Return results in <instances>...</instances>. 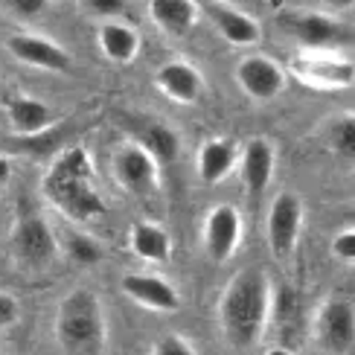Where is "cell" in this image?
I'll use <instances>...</instances> for the list:
<instances>
[{"mask_svg": "<svg viewBox=\"0 0 355 355\" xmlns=\"http://www.w3.org/2000/svg\"><path fill=\"white\" fill-rule=\"evenodd\" d=\"M0 355H6V352H3V349H0Z\"/></svg>", "mask_w": 355, "mask_h": 355, "instance_id": "35", "label": "cell"}, {"mask_svg": "<svg viewBox=\"0 0 355 355\" xmlns=\"http://www.w3.org/2000/svg\"><path fill=\"white\" fill-rule=\"evenodd\" d=\"M152 355H196V349H192V344L187 341L184 335L169 332V335H164V338H160V341L155 344Z\"/></svg>", "mask_w": 355, "mask_h": 355, "instance_id": "25", "label": "cell"}, {"mask_svg": "<svg viewBox=\"0 0 355 355\" xmlns=\"http://www.w3.org/2000/svg\"><path fill=\"white\" fill-rule=\"evenodd\" d=\"M288 70L312 91H349L355 82V62L344 50H300Z\"/></svg>", "mask_w": 355, "mask_h": 355, "instance_id": "4", "label": "cell"}, {"mask_svg": "<svg viewBox=\"0 0 355 355\" xmlns=\"http://www.w3.org/2000/svg\"><path fill=\"white\" fill-rule=\"evenodd\" d=\"M9 53L18 62L38 67V70H50V73H64L70 67V55L62 44L50 41L47 35H35V33H18L9 38Z\"/></svg>", "mask_w": 355, "mask_h": 355, "instance_id": "15", "label": "cell"}, {"mask_svg": "<svg viewBox=\"0 0 355 355\" xmlns=\"http://www.w3.org/2000/svg\"><path fill=\"white\" fill-rule=\"evenodd\" d=\"M128 248H131V254L143 262L164 265L172 257V236L164 225H157V221H137V225H131Z\"/></svg>", "mask_w": 355, "mask_h": 355, "instance_id": "19", "label": "cell"}, {"mask_svg": "<svg viewBox=\"0 0 355 355\" xmlns=\"http://www.w3.org/2000/svg\"><path fill=\"white\" fill-rule=\"evenodd\" d=\"M67 3H76V0H67Z\"/></svg>", "mask_w": 355, "mask_h": 355, "instance_id": "34", "label": "cell"}, {"mask_svg": "<svg viewBox=\"0 0 355 355\" xmlns=\"http://www.w3.org/2000/svg\"><path fill=\"white\" fill-rule=\"evenodd\" d=\"M198 6L210 15L218 35L233 47H254L262 38V26L250 18L248 12L236 9V3H221V0H198Z\"/></svg>", "mask_w": 355, "mask_h": 355, "instance_id": "12", "label": "cell"}, {"mask_svg": "<svg viewBox=\"0 0 355 355\" xmlns=\"http://www.w3.org/2000/svg\"><path fill=\"white\" fill-rule=\"evenodd\" d=\"M137 143L157 160L160 166L175 164L178 155H181V137H178V131L172 125H164V123H149L143 128Z\"/></svg>", "mask_w": 355, "mask_h": 355, "instance_id": "22", "label": "cell"}, {"mask_svg": "<svg viewBox=\"0 0 355 355\" xmlns=\"http://www.w3.org/2000/svg\"><path fill=\"white\" fill-rule=\"evenodd\" d=\"M323 9L332 12V15H341V12H349L355 6V0H320Z\"/></svg>", "mask_w": 355, "mask_h": 355, "instance_id": "30", "label": "cell"}, {"mask_svg": "<svg viewBox=\"0 0 355 355\" xmlns=\"http://www.w3.org/2000/svg\"><path fill=\"white\" fill-rule=\"evenodd\" d=\"M332 257L341 259V262H352L355 259V230L352 227L341 230L332 239Z\"/></svg>", "mask_w": 355, "mask_h": 355, "instance_id": "26", "label": "cell"}, {"mask_svg": "<svg viewBox=\"0 0 355 355\" xmlns=\"http://www.w3.org/2000/svg\"><path fill=\"white\" fill-rule=\"evenodd\" d=\"M9 6H12V12L18 15V18L33 21V18H38V15L50 6V0H9Z\"/></svg>", "mask_w": 355, "mask_h": 355, "instance_id": "29", "label": "cell"}, {"mask_svg": "<svg viewBox=\"0 0 355 355\" xmlns=\"http://www.w3.org/2000/svg\"><path fill=\"white\" fill-rule=\"evenodd\" d=\"M114 178L128 196L146 198L160 189V164L137 140H131L114 152Z\"/></svg>", "mask_w": 355, "mask_h": 355, "instance_id": "10", "label": "cell"}, {"mask_svg": "<svg viewBox=\"0 0 355 355\" xmlns=\"http://www.w3.org/2000/svg\"><path fill=\"white\" fill-rule=\"evenodd\" d=\"M242 236H245V221L233 204H216L207 210L201 242H204V254L210 257V262L216 265L230 262L242 245Z\"/></svg>", "mask_w": 355, "mask_h": 355, "instance_id": "9", "label": "cell"}, {"mask_svg": "<svg viewBox=\"0 0 355 355\" xmlns=\"http://www.w3.org/2000/svg\"><path fill=\"white\" fill-rule=\"evenodd\" d=\"M198 0H149V18L169 38L189 35L198 24Z\"/></svg>", "mask_w": 355, "mask_h": 355, "instance_id": "18", "label": "cell"}, {"mask_svg": "<svg viewBox=\"0 0 355 355\" xmlns=\"http://www.w3.org/2000/svg\"><path fill=\"white\" fill-rule=\"evenodd\" d=\"M58 250H64V254L76 262V265H94L102 259V245L94 239V236L87 233H67L64 236V245H58Z\"/></svg>", "mask_w": 355, "mask_h": 355, "instance_id": "23", "label": "cell"}, {"mask_svg": "<svg viewBox=\"0 0 355 355\" xmlns=\"http://www.w3.org/2000/svg\"><path fill=\"white\" fill-rule=\"evenodd\" d=\"M221 3H239V0H221Z\"/></svg>", "mask_w": 355, "mask_h": 355, "instance_id": "33", "label": "cell"}, {"mask_svg": "<svg viewBox=\"0 0 355 355\" xmlns=\"http://www.w3.org/2000/svg\"><path fill=\"white\" fill-rule=\"evenodd\" d=\"M327 146L341 157H352L355 155V116L352 114H341V116H335V120L329 123Z\"/></svg>", "mask_w": 355, "mask_h": 355, "instance_id": "24", "label": "cell"}, {"mask_svg": "<svg viewBox=\"0 0 355 355\" xmlns=\"http://www.w3.org/2000/svg\"><path fill=\"white\" fill-rule=\"evenodd\" d=\"M265 355H297V352L288 349V347H271V349L265 352Z\"/></svg>", "mask_w": 355, "mask_h": 355, "instance_id": "32", "label": "cell"}, {"mask_svg": "<svg viewBox=\"0 0 355 355\" xmlns=\"http://www.w3.org/2000/svg\"><path fill=\"white\" fill-rule=\"evenodd\" d=\"M55 341L64 355H99L108 341V318L99 294L73 288L55 309Z\"/></svg>", "mask_w": 355, "mask_h": 355, "instance_id": "3", "label": "cell"}, {"mask_svg": "<svg viewBox=\"0 0 355 355\" xmlns=\"http://www.w3.org/2000/svg\"><path fill=\"white\" fill-rule=\"evenodd\" d=\"M85 6L96 15H102V18H108V21H114V15H123L128 9L125 0H85Z\"/></svg>", "mask_w": 355, "mask_h": 355, "instance_id": "28", "label": "cell"}, {"mask_svg": "<svg viewBox=\"0 0 355 355\" xmlns=\"http://www.w3.org/2000/svg\"><path fill=\"white\" fill-rule=\"evenodd\" d=\"M12 257L18 259L21 268L26 271H44L50 268L58 257V239L53 227L47 225V218L38 213H24L18 216L9 236Z\"/></svg>", "mask_w": 355, "mask_h": 355, "instance_id": "5", "label": "cell"}, {"mask_svg": "<svg viewBox=\"0 0 355 355\" xmlns=\"http://www.w3.org/2000/svg\"><path fill=\"white\" fill-rule=\"evenodd\" d=\"M303 216H306L303 198L294 189H283L274 196L268 207V218H265V236H268V248L274 259L283 262L294 254L303 233Z\"/></svg>", "mask_w": 355, "mask_h": 355, "instance_id": "7", "label": "cell"}, {"mask_svg": "<svg viewBox=\"0 0 355 355\" xmlns=\"http://www.w3.org/2000/svg\"><path fill=\"white\" fill-rule=\"evenodd\" d=\"M41 192L58 213L76 225H87L105 213V198L96 187L94 157L82 146L64 149L53 160L47 175L41 178Z\"/></svg>", "mask_w": 355, "mask_h": 355, "instance_id": "1", "label": "cell"}, {"mask_svg": "<svg viewBox=\"0 0 355 355\" xmlns=\"http://www.w3.org/2000/svg\"><path fill=\"white\" fill-rule=\"evenodd\" d=\"M239 169H242V184L250 198H262L268 189L274 169H277V149L268 137H250L242 146L239 155Z\"/></svg>", "mask_w": 355, "mask_h": 355, "instance_id": "14", "label": "cell"}, {"mask_svg": "<svg viewBox=\"0 0 355 355\" xmlns=\"http://www.w3.org/2000/svg\"><path fill=\"white\" fill-rule=\"evenodd\" d=\"M96 44L102 55L114 64H131L140 53V35L135 26H128L123 21H105L96 29Z\"/></svg>", "mask_w": 355, "mask_h": 355, "instance_id": "20", "label": "cell"}, {"mask_svg": "<svg viewBox=\"0 0 355 355\" xmlns=\"http://www.w3.org/2000/svg\"><path fill=\"white\" fill-rule=\"evenodd\" d=\"M236 82L254 102H271L288 87V73L271 55H245L236 67Z\"/></svg>", "mask_w": 355, "mask_h": 355, "instance_id": "11", "label": "cell"}, {"mask_svg": "<svg viewBox=\"0 0 355 355\" xmlns=\"http://www.w3.org/2000/svg\"><path fill=\"white\" fill-rule=\"evenodd\" d=\"M9 175H12V164H9L6 157H0V184H3Z\"/></svg>", "mask_w": 355, "mask_h": 355, "instance_id": "31", "label": "cell"}, {"mask_svg": "<svg viewBox=\"0 0 355 355\" xmlns=\"http://www.w3.org/2000/svg\"><path fill=\"white\" fill-rule=\"evenodd\" d=\"M18 318H21V306H18V300H15L12 294H3V291H0V329L15 327V323H18Z\"/></svg>", "mask_w": 355, "mask_h": 355, "instance_id": "27", "label": "cell"}, {"mask_svg": "<svg viewBox=\"0 0 355 355\" xmlns=\"http://www.w3.org/2000/svg\"><path fill=\"white\" fill-rule=\"evenodd\" d=\"M120 286L128 300H135L137 306L149 309V312L172 315L181 309V294H178V288L157 274H125Z\"/></svg>", "mask_w": 355, "mask_h": 355, "instance_id": "13", "label": "cell"}, {"mask_svg": "<svg viewBox=\"0 0 355 355\" xmlns=\"http://www.w3.org/2000/svg\"><path fill=\"white\" fill-rule=\"evenodd\" d=\"M157 91L178 105H196L204 94V76L196 64L189 62H166L155 73Z\"/></svg>", "mask_w": 355, "mask_h": 355, "instance_id": "16", "label": "cell"}, {"mask_svg": "<svg viewBox=\"0 0 355 355\" xmlns=\"http://www.w3.org/2000/svg\"><path fill=\"white\" fill-rule=\"evenodd\" d=\"M6 120H9L15 135L35 137L44 128L53 125V114H50L47 102H41L35 96H15L6 105Z\"/></svg>", "mask_w": 355, "mask_h": 355, "instance_id": "21", "label": "cell"}, {"mask_svg": "<svg viewBox=\"0 0 355 355\" xmlns=\"http://www.w3.org/2000/svg\"><path fill=\"white\" fill-rule=\"evenodd\" d=\"M271 279L262 268H245L230 277L218 297V323L236 349L254 347L271 323Z\"/></svg>", "mask_w": 355, "mask_h": 355, "instance_id": "2", "label": "cell"}, {"mask_svg": "<svg viewBox=\"0 0 355 355\" xmlns=\"http://www.w3.org/2000/svg\"><path fill=\"white\" fill-rule=\"evenodd\" d=\"M239 155H242V146L236 143L233 137H210L201 143L198 149V178L207 187H216L221 184L225 178L239 166Z\"/></svg>", "mask_w": 355, "mask_h": 355, "instance_id": "17", "label": "cell"}, {"mask_svg": "<svg viewBox=\"0 0 355 355\" xmlns=\"http://www.w3.org/2000/svg\"><path fill=\"white\" fill-rule=\"evenodd\" d=\"M279 26L303 50H344L352 38L349 26L329 12H283Z\"/></svg>", "mask_w": 355, "mask_h": 355, "instance_id": "6", "label": "cell"}, {"mask_svg": "<svg viewBox=\"0 0 355 355\" xmlns=\"http://www.w3.org/2000/svg\"><path fill=\"white\" fill-rule=\"evenodd\" d=\"M315 344L327 355H349L355 344V309L349 300H323L312 320Z\"/></svg>", "mask_w": 355, "mask_h": 355, "instance_id": "8", "label": "cell"}]
</instances>
